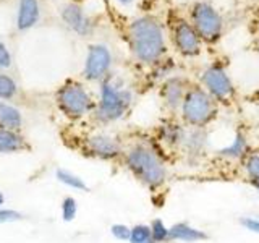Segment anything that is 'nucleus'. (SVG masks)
<instances>
[{"instance_id":"obj_2","label":"nucleus","mask_w":259,"mask_h":243,"mask_svg":"<svg viewBox=\"0 0 259 243\" xmlns=\"http://www.w3.org/2000/svg\"><path fill=\"white\" fill-rule=\"evenodd\" d=\"M130 44L135 57L141 63H157L165 54V37L160 24L149 18L141 16L130 26Z\"/></svg>"},{"instance_id":"obj_20","label":"nucleus","mask_w":259,"mask_h":243,"mask_svg":"<svg viewBox=\"0 0 259 243\" xmlns=\"http://www.w3.org/2000/svg\"><path fill=\"white\" fill-rule=\"evenodd\" d=\"M240 166L249 183H259V151L251 149L240 162Z\"/></svg>"},{"instance_id":"obj_27","label":"nucleus","mask_w":259,"mask_h":243,"mask_svg":"<svg viewBox=\"0 0 259 243\" xmlns=\"http://www.w3.org/2000/svg\"><path fill=\"white\" fill-rule=\"evenodd\" d=\"M241 225L245 227L246 230H249V232H253V233L259 235V217H253V216L243 217V219H241Z\"/></svg>"},{"instance_id":"obj_7","label":"nucleus","mask_w":259,"mask_h":243,"mask_svg":"<svg viewBox=\"0 0 259 243\" xmlns=\"http://www.w3.org/2000/svg\"><path fill=\"white\" fill-rule=\"evenodd\" d=\"M57 102L60 110L70 118H81L93 109L91 96L79 83L68 81L57 93Z\"/></svg>"},{"instance_id":"obj_26","label":"nucleus","mask_w":259,"mask_h":243,"mask_svg":"<svg viewBox=\"0 0 259 243\" xmlns=\"http://www.w3.org/2000/svg\"><path fill=\"white\" fill-rule=\"evenodd\" d=\"M130 232H132V227H128L125 224H113L110 227V233L115 240L120 241H128L130 240Z\"/></svg>"},{"instance_id":"obj_30","label":"nucleus","mask_w":259,"mask_h":243,"mask_svg":"<svg viewBox=\"0 0 259 243\" xmlns=\"http://www.w3.org/2000/svg\"><path fill=\"white\" fill-rule=\"evenodd\" d=\"M251 186H253V188L259 193V183H251Z\"/></svg>"},{"instance_id":"obj_18","label":"nucleus","mask_w":259,"mask_h":243,"mask_svg":"<svg viewBox=\"0 0 259 243\" xmlns=\"http://www.w3.org/2000/svg\"><path fill=\"white\" fill-rule=\"evenodd\" d=\"M39 20V5L37 0H20L18 7V20L16 26L20 31H26L32 28Z\"/></svg>"},{"instance_id":"obj_19","label":"nucleus","mask_w":259,"mask_h":243,"mask_svg":"<svg viewBox=\"0 0 259 243\" xmlns=\"http://www.w3.org/2000/svg\"><path fill=\"white\" fill-rule=\"evenodd\" d=\"M23 125V117L21 112L13 107V105L7 104L5 101H0V128H8V130H18Z\"/></svg>"},{"instance_id":"obj_21","label":"nucleus","mask_w":259,"mask_h":243,"mask_svg":"<svg viewBox=\"0 0 259 243\" xmlns=\"http://www.w3.org/2000/svg\"><path fill=\"white\" fill-rule=\"evenodd\" d=\"M57 180L60 183L67 185L68 188L73 190H81V191H89V186L86 185V182L81 178L79 175L70 172V170H65V169H59L57 170Z\"/></svg>"},{"instance_id":"obj_17","label":"nucleus","mask_w":259,"mask_h":243,"mask_svg":"<svg viewBox=\"0 0 259 243\" xmlns=\"http://www.w3.org/2000/svg\"><path fill=\"white\" fill-rule=\"evenodd\" d=\"M28 149H29V144L20 135V132L8 130V128H0V152L12 154V152H21Z\"/></svg>"},{"instance_id":"obj_15","label":"nucleus","mask_w":259,"mask_h":243,"mask_svg":"<svg viewBox=\"0 0 259 243\" xmlns=\"http://www.w3.org/2000/svg\"><path fill=\"white\" fill-rule=\"evenodd\" d=\"M209 238L206 230L198 229L193 224L180 221L170 225V241H180V243H198Z\"/></svg>"},{"instance_id":"obj_13","label":"nucleus","mask_w":259,"mask_h":243,"mask_svg":"<svg viewBox=\"0 0 259 243\" xmlns=\"http://www.w3.org/2000/svg\"><path fill=\"white\" fill-rule=\"evenodd\" d=\"M190 86L191 83H188L182 76H172L164 81V85L160 88V97L162 102H164V105L170 112L180 110L185 94L190 89Z\"/></svg>"},{"instance_id":"obj_10","label":"nucleus","mask_w":259,"mask_h":243,"mask_svg":"<svg viewBox=\"0 0 259 243\" xmlns=\"http://www.w3.org/2000/svg\"><path fill=\"white\" fill-rule=\"evenodd\" d=\"M112 65V54L105 46L94 44L89 47L86 63H84V76L91 81H99L107 76Z\"/></svg>"},{"instance_id":"obj_8","label":"nucleus","mask_w":259,"mask_h":243,"mask_svg":"<svg viewBox=\"0 0 259 243\" xmlns=\"http://www.w3.org/2000/svg\"><path fill=\"white\" fill-rule=\"evenodd\" d=\"M86 151L93 157L102 160H113L123 156L125 148L117 136L101 132L86 138Z\"/></svg>"},{"instance_id":"obj_22","label":"nucleus","mask_w":259,"mask_h":243,"mask_svg":"<svg viewBox=\"0 0 259 243\" xmlns=\"http://www.w3.org/2000/svg\"><path fill=\"white\" fill-rule=\"evenodd\" d=\"M151 238L154 243H168L170 241V225H167L162 219H154L149 224Z\"/></svg>"},{"instance_id":"obj_23","label":"nucleus","mask_w":259,"mask_h":243,"mask_svg":"<svg viewBox=\"0 0 259 243\" xmlns=\"http://www.w3.org/2000/svg\"><path fill=\"white\" fill-rule=\"evenodd\" d=\"M151 227L149 224H136L130 232V243H146L151 241Z\"/></svg>"},{"instance_id":"obj_29","label":"nucleus","mask_w":259,"mask_h":243,"mask_svg":"<svg viewBox=\"0 0 259 243\" xmlns=\"http://www.w3.org/2000/svg\"><path fill=\"white\" fill-rule=\"evenodd\" d=\"M20 217H21V214L16 213V211H13V209H0V224L18 221Z\"/></svg>"},{"instance_id":"obj_31","label":"nucleus","mask_w":259,"mask_h":243,"mask_svg":"<svg viewBox=\"0 0 259 243\" xmlns=\"http://www.w3.org/2000/svg\"><path fill=\"white\" fill-rule=\"evenodd\" d=\"M4 201H5V198H4V194H2V193H0V206H2V205H4Z\"/></svg>"},{"instance_id":"obj_1","label":"nucleus","mask_w":259,"mask_h":243,"mask_svg":"<svg viewBox=\"0 0 259 243\" xmlns=\"http://www.w3.org/2000/svg\"><path fill=\"white\" fill-rule=\"evenodd\" d=\"M125 167L138 182L151 191L165 185L168 178V167L164 154L151 141L138 140L123 151Z\"/></svg>"},{"instance_id":"obj_11","label":"nucleus","mask_w":259,"mask_h":243,"mask_svg":"<svg viewBox=\"0 0 259 243\" xmlns=\"http://www.w3.org/2000/svg\"><path fill=\"white\" fill-rule=\"evenodd\" d=\"M174 44L183 57H196L201 52V37L186 20H178L174 28Z\"/></svg>"},{"instance_id":"obj_3","label":"nucleus","mask_w":259,"mask_h":243,"mask_svg":"<svg viewBox=\"0 0 259 243\" xmlns=\"http://www.w3.org/2000/svg\"><path fill=\"white\" fill-rule=\"evenodd\" d=\"M178 112L188 128H207L217 118L219 104L201 85H191Z\"/></svg>"},{"instance_id":"obj_28","label":"nucleus","mask_w":259,"mask_h":243,"mask_svg":"<svg viewBox=\"0 0 259 243\" xmlns=\"http://www.w3.org/2000/svg\"><path fill=\"white\" fill-rule=\"evenodd\" d=\"M10 65H12V55L8 52V49L0 43V70L10 68Z\"/></svg>"},{"instance_id":"obj_5","label":"nucleus","mask_w":259,"mask_h":243,"mask_svg":"<svg viewBox=\"0 0 259 243\" xmlns=\"http://www.w3.org/2000/svg\"><path fill=\"white\" fill-rule=\"evenodd\" d=\"M201 86L212 96V99L221 105H229L235 99V85L229 75V71L225 70L224 65L221 63H210L209 67L204 68L201 73Z\"/></svg>"},{"instance_id":"obj_33","label":"nucleus","mask_w":259,"mask_h":243,"mask_svg":"<svg viewBox=\"0 0 259 243\" xmlns=\"http://www.w3.org/2000/svg\"><path fill=\"white\" fill-rule=\"evenodd\" d=\"M146 243H154V241H152V240H151V241H146Z\"/></svg>"},{"instance_id":"obj_32","label":"nucleus","mask_w":259,"mask_h":243,"mask_svg":"<svg viewBox=\"0 0 259 243\" xmlns=\"http://www.w3.org/2000/svg\"><path fill=\"white\" fill-rule=\"evenodd\" d=\"M120 2L126 5V4H132V2H133V0H120Z\"/></svg>"},{"instance_id":"obj_4","label":"nucleus","mask_w":259,"mask_h":243,"mask_svg":"<svg viewBox=\"0 0 259 243\" xmlns=\"http://www.w3.org/2000/svg\"><path fill=\"white\" fill-rule=\"evenodd\" d=\"M133 102V94L130 89L117 85L112 79H104L101 86L99 104L96 107V118L101 124L117 122L128 112Z\"/></svg>"},{"instance_id":"obj_12","label":"nucleus","mask_w":259,"mask_h":243,"mask_svg":"<svg viewBox=\"0 0 259 243\" xmlns=\"http://www.w3.org/2000/svg\"><path fill=\"white\" fill-rule=\"evenodd\" d=\"M186 132H188V127L183 122H178L174 118L164 120L157 128V141L170 151L180 152Z\"/></svg>"},{"instance_id":"obj_16","label":"nucleus","mask_w":259,"mask_h":243,"mask_svg":"<svg viewBox=\"0 0 259 243\" xmlns=\"http://www.w3.org/2000/svg\"><path fill=\"white\" fill-rule=\"evenodd\" d=\"M62 18L67 23V26H70L75 32H78L79 36H86L91 32L93 24L91 20L84 15V12L81 10V7L76 4H70L63 7Z\"/></svg>"},{"instance_id":"obj_25","label":"nucleus","mask_w":259,"mask_h":243,"mask_svg":"<svg viewBox=\"0 0 259 243\" xmlns=\"http://www.w3.org/2000/svg\"><path fill=\"white\" fill-rule=\"evenodd\" d=\"M76 213H78V202L73 196H65L63 201H62V217L63 221H73V219L76 217Z\"/></svg>"},{"instance_id":"obj_24","label":"nucleus","mask_w":259,"mask_h":243,"mask_svg":"<svg viewBox=\"0 0 259 243\" xmlns=\"http://www.w3.org/2000/svg\"><path fill=\"white\" fill-rule=\"evenodd\" d=\"M16 83L8 76V75H0V101H8L13 99L16 96Z\"/></svg>"},{"instance_id":"obj_9","label":"nucleus","mask_w":259,"mask_h":243,"mask_svg":"<svg viewBox=\"0 0 259 243\" xmlns=\"http://www.w3.org/2000/svg\"><path fill=\"white\" fill-rule=\"evenodd\" d=\"M209 146V136L206 128H188L180 154L188 166L199 164L204 159Z\"/></svg>"},{"instance_id":"obj_6","label":"nucleus","mask_w":259,"mask_h":243,"mask_svg":"<svg viewBox=\"0 0 259 243\" xmlns=\"http://www.w3.org/2000/svg\"><path fill=\"white\" fill-rule=\"evenodd\" d=\"M191 24L199 34L201 40L217 43L222 36L224 21L215 8L207 2H198L191 8Z\"/></svg>"},{"instance_id":"obj_14","label":"nucleus","mask_w":259,"mask_h":243,"mask_svg":"<svg viewBox=\"0 0 259 243\" xmlns=\"http://www.w3.org/2000/svg\"><path fill=\"white\" fill-rule=\"evenodd\" d=\"M249 151H251V146H249L246 135L243 132H238V133H235L233 140L229 144H225L224 148H221L215 152V157L227 160V162H241Z\"/></svg>"}]
</instances>
